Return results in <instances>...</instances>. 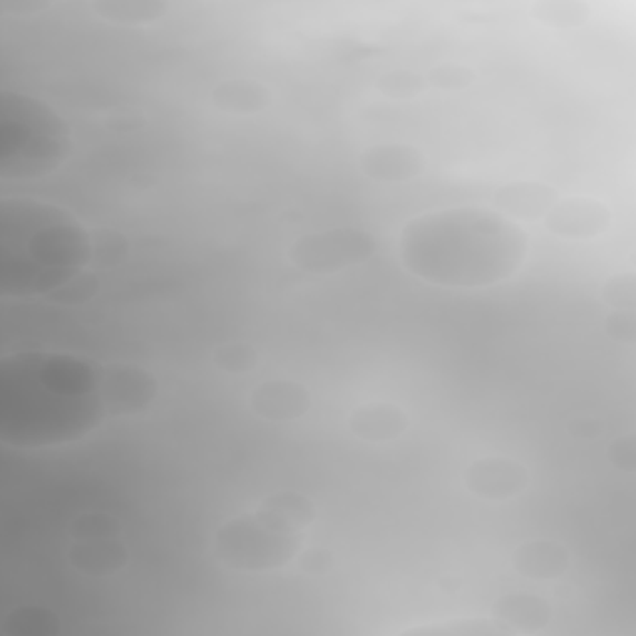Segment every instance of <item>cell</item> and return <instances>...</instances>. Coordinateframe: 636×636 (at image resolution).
<instances>
[{
    "label": "cell",
    "mask_w": 636,
    "mask_h": 636,
    "mask_svg": "<svg viewBox=\"0 0 636 636\" xmlns=\"http://www.w3.org/2000/svg\"><path fill=\"white\" fill-rule=\"evenodd\" d=\"M634 296H636V291H634V278L632 276L614 278V282L605 288L607 304H611L617 311L619 309L632 311L634 309Z\"/></svg>",
    "instance_id": "21"
},
{
    "label": "cell",
    "mask_w": 636,
    "mask_h": 636,
    "mask_svg": "<svg viewBox=\"0 0 636 636\" xmlns=\"http://www.w3.org/2000/svg\"><path fill=\"white\" fill-rule=\"evenodd\" d=\"M425 167V155L411 145H379L361 155V169L375 182H408Z\"/></svg>",
    "instance_id": "8"
},
{
    "label": "cell",
    "mask_w": 636,
    "mask_h": 636,
    "mask_svg": "<svg viewBox=\"0 0 636 636\" xmlns=\"http://www.w3.org/2000/svg\"><path fill=\"white\" fill-rule=\"evenodd\" d=\"M634 440H619V443L611 446V462L614 466H619L624 470H634Z\"/></svg>",
    "instance_id": "23"
},
{
    "label": "cell",
    "mask_w": 636,
    "mask_h": 636,
    "mask_svg": "<svg viewBox=\"0 0 636 636\" xmlns=\"http://www.w3.org/2000/svg\"><path fill=\"white\" fill-rule=\"evenodd\" d=\"M466 485L485 500H510L525 490L527 470L508 458H488L472 462L466 472Z\"/></svg>",
    "instance_id": "6"
},
{
    "label": "cell",
    "mask_w": 636,
    "mask_h": 636,
    "mask_svg": "<svg viewBox=\"0 0 636 636\" xmlns=\"http://www.w3.org/2000/svg\"><path fill=\"white\" fill-rule=\"evenodd\" d=\"M115 522L107 515H82L78 522L72 525V532L80 535V540H95V537H112Z\"/></svg>",
    "instance_id": "20"
},
{
    "label": "cell",
    "mask_w": 636,
    "mask_h": 636,
    "mask_svg": "<svg viewBox=\"0 0 636 636\" xmlns=\"http://www.w3.org/2000/svg\"><path fill=\"white\" fill-rule=\"evenodd\" d=\"M379 88L388 97H398V100H403V97H413L423 90L425 80H423V75L411 72V70H393V72L383 75Z\"/></svg>",
    "instance_id": "17"
},
{
    "label": "cell",
    "mask_w": 636,
    "mask_h": 636,
    "mask_svg": "<svg viewBox=\"0 0 636 636\" xmlns=\"http://www.w3.org/2000/svg\"><path fill=\"white\" fill-rule=\"evenodd\" d=\"M375 252V239L363 229H329L311 234L291 246V264L311 274L339 272L353 264H361Z\"/></svg>",
    "instance_id": "3"
},
{
    "label": "cell",
    "mask_w": 636,
    "mask_h": 636,
    "mask_svg": "<svg viewBox=\"0 0 636 636\" xmlns=\"http://www.w3.org/2000/svg\"><path fill=\"white\" fill-rule=\"evenodd\" d=\"M120 244H125L123 242V236H112V239H100V256L102 258H120V254H125V252H120Z\"/></svg>",
    "instance_id": "24"
},
{
    "label": "cell",
    "mask_w": 636,
    "mask_h": 636,
    "mask_svg": "<svg viewBox=\"0 0 636 636\" xmlns=\"http://www.w3.org/2000/svg\"><path fill=\"white\" fill-rule=\"evenodd\" d=\"M495 202H498L505 212L515 214V217H540V214L552 207L557 199L555 192L545 185H537V182H520V185H510L500 189Z\"/></svg>",
    "instance_id": "12"
},
{
    "label": "cell",
    "mask_w": 636,
    "mask_h": 636,
    "mask_svg": "<svg viewBox=\"0 0 636 636\" xmlns=\"http://www.w3.org/2000/svg\"><path fill=\"white\" fill-rule=\"evenodd\" d=\"M569 555L562 545L549 540L527 542L515 555L517 573L530 579H557L567 573Z\"/></svg>",
    "instance_id": "10"
},
{
    "label": "cell",
    "mask_w": 636,
    "mask_h": 636,
    "mask_svg": "<svg viewBox=\"0 0 636 636\" xmlns=\"http://www.w3.org/2000/svg\"><path fill=\"white\" fill-rule=\"evenodd\" d=\"M430 82L438 85V88L443 90H458V88H468V85L476 80V72L466 65H458V62H446V65H438L436 70H430Z\"/></svg>",
    "instance_id": "19"
},
{
    "label": "cell",
    "mask_w": 636,
    "mask_h": 636,
    "mask_svg": "<svg viewBox=\"0 0 636 636\" xmlns=\"http://www.w3.org/2000/svg\"><path fill=\"white\" fill-rule=\"evenodd\" d=\"M217 363L229 373H246L258 363V353L249 343H226L217 353Z\"/></svg>",
    "instance_id": "18"
},
{
    "label": "cell",
    "mask_w": 636,
    "mask_h": 636,
    "mask_svg": "<svg viewBox=\"0 0 636 636\" xmlns=\"http://www.w3.org/2000/svg\"><path fill=\"white\" fill-rule=\"evenodd\" d=\"M535 13L540 16L547 23L555 26H577L589 16V8L575 3V0H547V3H540L535 8Z\"/></svg>",
    "instance_id": "16"
},
{
    "label": "cell",
    "mask_w": 636,
    "mask_h": 636,
    "mask_svg": "<svg viewBox=\"0 0 636 636\" xmlns=\"http://www.w3.org/2000/svg\"><path fill=\"white\" fill-rule=\"evenodd\" d=\"M498 617L512 622L520 629H540L549 619V607L542 599L532 595H512L505 597L498 605Z\"/></svg>",
    "instance_id": "15"
},
{
    "label": "cell",
    "mask_w": 636,
    "mask_h": 636,
    "mask_svg": "<svg viewBox=\"0 0 636 636\" xmlns=\"http://www.w3.org/2000/svg\"><path fill=\"white\" fill-rule=\"evenodd\" d=\"M212 102L224 112L254 115L272 102V90L256 80H226L212 90Z\"/></svg>",
    "instance_id": "11"
},
{
    "label": "cell",
    "mask_w": 636,
    "mask_h": 636,
    "mask_svg": "<svg viewBox=\"0 0 636 636\" xmlns=\"http://www.w3.org/2000/svg\"><path fill=\"white\" fill-rule=\"evenodd\" d=\"M611 214L605 204L589 197H573L555 202V207L547 212L545 224L549 232L569 239H585V236H597L609 226Z\"/></svg>",
    "instance_id": "5"
},
{
    "label": "cell",
    "mask_w": 636,
    "mask_h": 636,
    "mask_svg": "<svg viewBox=\"0 0 636 636\" xmlns=\"http://www.w3.org/2000/svg\"><path fill=\"white\" fill-rule=\"evenodd\" d=\"M97 393L115 415H137L155 401L157 383L137 365H110L97 379Z\"/></svg>",
    "instance_id": "4"
},
{
    "label": "cell",
    "mask_w": 636,
    "mask_h": 636,
    "mask_svg": "<svg viewBox=\"0 0 636 636\" xmlns=\"http://www.w3.org/2000/svg\"><path fill=\"white\" fill-rule=\"evenodd\" d=\"M311 408V393L304 385L288 379L268 381L254 388L252 411L272 423H288L306 415Z\"/></svg>",
    "instance_id": "7"
},
{
    "label": "cell",
    "mask_w": 636,
    "mask_h": 636,
    "mask_svg": "<svg viewBox=\"0 0 636 636\" xmlns=\"http://www.w3.org/2000/svg\"><path fill=\"white\" fill-rule=\"evenodd\" d=\"M72 565L85 573L92 575H107L112 569L125 565V549L112 542L110 537H95V540H85L82 545L72 547Z\"/></svg>",
    "instance_id": "14"
},
{
    "label": "cell",
    "mask_w": 636,
    "mask_h": 636,
    "mask_svg": "<svg viewBox=\"0 0 636 636\" xmlns=\"http://www.w3.org/2000/svg\"><path fill=\"white\" fill-rule=\"evenodd\" d=\"M95 294L92 276H75L68 284L56 288V301H65V304H75V301H85Z\"/></svg>",
    "instance_id": "22"
},
{
    "label": "cell",
    "mask_w": 636,
    "mask_h": 636,
    "mask_svg": "<svg viewBox=\"0 0 636 636\" xmlns=\"http://www.w3.org/2000/svg\"><path fill=\"white\" fill-rule=\"evenodd\" d=\"M401 256L430 284L490 286L520 268L527 234L488 209H446L405 226Z\"/></svg>",
    "instance_id": "1"
},
{
    "label": "cell",
    "mask_w": 636,
    "mask_h": 636,
    "mask_svg": "<svg viewBox=\"0 0 636 636\" xmlns=\"http://www.w3.org/2000/svg\"><path fill=\"white\" fill-rule=\"evenodd\" d=\"M299 525L264 500L254 515L236 517L217 532L222 562L246 573H264L286 565L299 549Z\"/></svg>",
    "instance_id": "2"
},
{
    "label": "cell",
    "mask_w": 636,
    "mask_h": 636,
    "mask_svg": "<svg viewBox=\"0 0 636 636\" xmlns=\"http://www.w3.org/2000/svg\"><path fill=\"white\" fill-rule=\"evenodd\" d=\"M92 10L112 23L145 26L165 16L169 6L165 0H100V3H92Z\"/></svg>",
    "instance_id": "13"
},
{
    "label": "cell",
    "mask_w": 636,
    "mask_h": 636,
    "mask_svg": "<svg viewBox=\"0 0 636 636\" xmlns=\"http://www.w3.org/2000/svg\"><path fill=\"white\" fill-rule=\"evenodd\" d=\"M351 430L369 443H391L408 430V415L391 403H371L351 415Z\"/></svg>",
    "instance_id": "9"
}]
</instances>
